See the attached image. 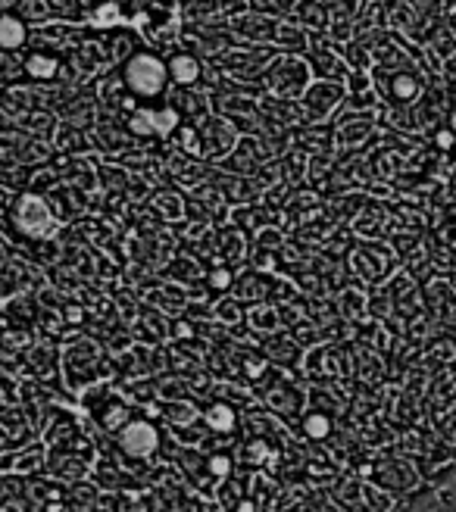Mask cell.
I'll use <instances>...</instances> for the list:
<instances>
[{"mask_svg": "<svg viewBox=\"0 0 456 512\" xmlns=\"http://www.w3.org/2000/svg\"><path fill=\"white\" fill-rule=\"evenodd\" d=\"M119 444L129 456H150L157 447H160V434L150 422H132L125 425L122 434H119Z\"/></svg>", "mask_w": 456, "mask_h": 512, "instance_id": "obj_2", "label": "cell"}, {"mask_svg": "<svg viewBox=\"0 0 456 512\" xmlns=\"http://www.w3.org/2000/svg\"><path fill=\"white\" fill-rule=\"evenodd\" d=\"M166 79H169V69L154 54H135L125 63V88L144 100L160 97L166 91Z\"/></svg>", "mask_w": 456, "mask_h": 512, "instance_id": "obj_1", "label": "cell"}, {"mask_svg": "<svg viewBox=\"0 0 456 512\" xmlns=\"http://www.w3.org/2000/svg\"><path fill=\"white\" fill-rule=\"evenodd\" d=\"M394 94H397L400 100H410V97H416V94H419V85H416V79H410V75H397V79H394Z\"/></svg>", "mask_w": 456, "mask_h": 512, "instance_id": "obj_7", "label": "cell"}, {"mask_svg": "<svg viewBox=\"0 0 456 512\" xmlns=\"http://www.w3.org/2000/svg\"><path fill=\"white\" fill-rule=\"evenodd\" d=\"M169 72H172V79L179 82V85H191V82H197L200 66H197L194 57H185V54H182V57H172Z\"/></svg>", "mask_w": 456, "mask_h": 512, "instance_id": "obj_4", "label": "cell"}, {"mask_svg": "<svg viewBox=\"0 0 456 512\" xmlns=\"http://www.w3.org/2000/svg\"><path fill=\"white\" fill-rule=\"evenodd\" d=\"M207 419H210V425L219 428V431H232V428H235V409H228V406H213V409H207Z\"/></svg>", "mask_w": 456, "mask_h": 512, "instance_id": "obj_6", "label": "cell"}, {"mask_svg": "<svg viewBox=\"0 0 456 512\" xmlns=\"http://www.w3.org/2000/svg\"><path fill=\"white\" fill-rule=\"evenodd\" d=\"M25 44V25L22 19L0 13V50H16Z\"/></svg>", "mask_w": 456, "mask_h": 512, "instance_id": "obj_3", "label": "cell"}, {"mask_svg": "<svg viewBox=\"0 0 456 512\" xmlns=\"http://www.w3.org/2000/svg\"><path fill=\"white\" fill-rule=\"evenodd\" d=\"M307 431H310V434H316V438H319V434H325V431H328V422H325V419H310V422H307Z\"/></svg>", "mask_w": 456, "mask_h": 512, "instance_id": "obj_8", "label": "cell"}, {"mask_svg": "<svg viewBox=\"0 0 456 512\" xmlns=\"http://www.w3.org/2000/svg\"><path fill=\"white\" fill-rule=\"evenodd\" d=\"M25 72L32 75V79H50V75L57 72V57L50 54H32L25 60Z\"/></svg>", "mask_w": 456, "mask_h": 512, "instance_id": "obj_5", "label": "cell"}]
</instances>
